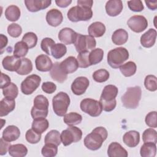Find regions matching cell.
Returning a JSON list of instances; mask_svg holds the SVG:
<instances>
[{"mask_svg": "<svg viewBox=\"0 0 157 157\" xmlns=\"http://www.w3.org/2000/svg\"><path fill=\"white\" fill-rule=\"evenodd\" d=\"M74 44L76 51L78 53H81L94 49L96 45V42L94 38L91 36L82 35L78 33Z\"/></svg>", "mask_w": 157, "mask_h": 157, "instance_id": "9", "label": "cell"}, {"mask_svg": "<svg viewBox=\"0 0 157 157\" xmlns=\"http://www.w3.org/2000/svg\"><path fill=\"white\" fill-rule=\"evenodd\" d=\"M105 29V26L100 21H96L92 23L89 26L88 28V33L89 36L93 37H100L104 34Z\"/></svg>", "mask_w": 157, "mask_h": 157, "instance_id": "27", "label": "cell"}, {"mask_svg": "<svg viewBox=\"0 0 157 157\" xmlns=\"http://www.w3.org/2000/svg\"><path fill=\"white\" fill-rule=\"evenodd\" d=\"M121 74L125 77H131L133 75L137 70V66L134 62L129 61L122 64L120 67Z\"/></svg>", "mask_w": 157, "mask_h": 157, "instance_id": "37", "label": "cell"}, {"mask_svg": "<svg viewBox=\"0 0 157 157\" xmlns=\"http://www.w3.org/2000/svg\"><path fill=\"white\" fill-rule=\"evenodd\" d=\"M21 40L26 43L30 49L36 45L37 42V37L34 33L28 32L24 34Z\"/></svg>", "mask_w": 157, "mask_h": 157, "instance_id": "44", "label": "cell"}, {"mask_svg": "<svg viewBox=\"0 0 157 157\" xmlns=\"http://www.w3.org/2000/svg\"><path fill=\"white\" fill-rule=\"evenodd\" d=\"M145 88L150 91H155L157 90V78L153 75H148L145 77L144 80Z\"/></svg>", "mask_w": 157, "mask_h": 157, "instance_id": "46", "label": "cell"}, {"mask_svg": "<svg viewBox=\"0 0 157 157\" xmlns=\"http://www.w3.org/2000/svg\"><path fill=\"white\" fill-rule=\"evenodd\" d=\"M20 9L18 7L15 5L8 6L5 10V17L7 20L10 21H17L20 18Z\"/></svg>", "mask_w": 157, "mask_h": 157, "instance_id": "31", "label": "cell"}, {"mask_svg": "<svg viewBox=\"0 0 157 157\" xmlns=\"http://www.w3.org/2000/svg\"><path fill=\"white\" fill-rule=\"evenodd\" d=\"M44 142L45 144H51L58 146L61 142V134L57 130H51L45 135Z\"/></svg>", "mask_w": 157, "mask_h": 157, "instance_id": "33", "label": "cell"}, {"mask_svg": "<svg viewBox=\"0 0 157 157\" xmlns=\"http://www.w3.org/2000/svg\"><path fill=\"white\" fill-rule=\"evenodd\" d=\"M9 153L13 157H23L28 153V148L21 144L10 145L9 148Z\"/></svg>", "mask_w": 157, "mask_h": 157, "instance_id": "29", "label": "cell"}, {"mask_svg": "<svg viewBox=\"0 0 157 157\" xmlns=\"http://www.w3.org/2000/svg\"><path fill=\"white\" fill-rule=\"evenodd\" d=\"M67 52V48L63 44L58 43L54 44L51 50V55L55 59H59L64 56Z\"/></svg>", "mask_w": 157, "mask_h": 157, "instance_id": "36", "label": "cell"}, {"mask_svg": "<svg viewBox=\"0 0 157 157\" xmlns=\"http://www.w3.org/2000/svg\"><path fill=\"white\" fill-rule=\"evenodd\" d=\"M7 33L12 37H18L21 33V27L17 23L10 24L7 27Z\"/></svg>", "mask_w": 157, "mask_h": 157, "instance_id": "49", "label": "cell"}, {"mask_svg": "<svg viewBox=\"0 0 157 157\" xmlns=\"http://www.w3.org/2000/svg\"><path fill=\"white\" fill-rule=\"evenodd\" d=\"M104 51L100 48L92 50L89 53V59L91 66L99 63L103 59Z\"/></svg>", "mask_w": 157, "mask_h": 157, "instance_id": "39", "label": "cell"}, {"mask_svg": "<svg viewBox=\"0 0 157 157\" xmlns=\"http://www.w3.org/2000/svg\"><path fill=\"white\" fill-rule=\"evenodd\" d=\"M118 90L117 87L113 85H106L102 92L100 97V102L111 101L115 99L118 94Z\"/></svg>", "mask_w": 157, "mask_h": 157, "instance_id": "22", "label": "cell"}, {"mask_svg": "<svg viewBox=\"0 0 157 157\" xmlns=\"http://www.w3.org/2000/svg\"><path fill=\"white\" fill-rule=\"evenodd\" d=\"M54 44H55V42L52 38L45 37L42 40L40 43V47L42 50L46 53V54L51 55L50 50Z\"/></svg>", "mask_w": 157, "mask_h": 157, "instance_id": "48", "label": "cell"}, {"mask_svg": "<svg viewBox=\"0 0 157 157\" xmlns=\"http://www.w3.org/2000/svg\"><path fill=\"white\" fill-rule=\"evenodd\" d=\"M127 25L132 31L139 33L146 29L148 26V21L142 15H134L128 20Z\"/></svg>", "mask_w": 157, "mask_h": 157, "instance_id": "11", "label": "cell"}, {"mask_svg": "<svg viewBox=\"0 0 157 157\" xmlns=\"http://www.w3.org/2000/svg\"><path fill=\"white\" fill-rule=\"evenodd\" d=\"M21 64V59L15 56H7L2 61V67L7 71L13 72L17 71Z\"/></svg>", "mask_w": 157, "mask_h": 157, "instance_id": "20", "label": "cell"}, {"mask_svg": "<svg viewBox=\"0 0 157 157\" xmlns=\"http://www.w3.org/2000/svg\"><path fill=\"white\" fill-rule=\"evenodd\" d=\"M141 96L142 90L139 86L129 87L121 96V99L123 105L127 109H136L139 106Z\"/></svg>", "mask_w": 157, "mask_h": 157, "instance_id": "2", "label": "cell"}, {"mask_svg": "<svg viewBox=\"0 0 157 157\" xmlns=\"http://www.w3.org/2000/svg\"><path fill=\"white\" fill-rule=\"evenodd\" d=\"M92 76L93 80L96 82L102 83L109 79L110 74L106 69H101L94 71Z\"/></svg>", "mask_w": 157, "mask_h": 157, "instance_id": "42", "label": "cell"}, {"mask_svg": "<svg viewBox=\"0 0 157 157\" xmlns=\"http://www.w3.org/2000/svg\"><path fill=\"white\" fill-rule=\"evenodd\" d=\"M140 154L142 157H154L156 154V144L145 142L141 147Z\"/></svg>", "mask_w": 157, "mask_h": 157, "instance_id": "30", "label": "cell"}, {"mask_svg": "<svg viewBox=\"0 0 157 157\" xmlns=\"http://www.w3.org/2000/svg\"><path fill=\"white\" fill-rule=\"evenodd\" d=\"M60 67L66 74L73 73L78 67L77 60L74 56H69L60 63Z\"/></svg>", "mask_w": 157, "mask_h": 157, "instance_id": "18", "label": "cell"}, {"mask_svg": "<svg viewBox=\"0 0 157 157\" xmlns=\"http://www.w3.org/2000/svg\"><path fill=\"white\" fill-rule=\"evenodd\" d=\"M0 40H1V42H0V44H1V48L0 49L1 50H3V48L7 45V42H8V39L7 37L4 36V34H1L0 35Z\"/></svg>", "mask_w": 157, "mask_h": 157, "instance_id": "59", "label": "cell"}, {"mask_svg": "<svg viewBox=\"0 0 157 157\" xmlns=\"http://www.w3.org/2000/svg\"><path fill=\"white\" fill-rule=\"evenodd\" d=\"M29 49V48L26 43L22 40L19 41L14 45L13 56L18 58L24 57L27 55Z\"/></svg>", "mask_w": 157, "mask_h": 157, "instance_id": "35", "label": "cell"}, {"mask_svg": "<svg viewBox=\"0 0 157 157\" xmlns=\"http://www.w3.org/2000/svg\"><path fill=\"white\" fill-rule=\"evenodd\" d=\"M107 136L108 132L105 128L102 126L96 127L91 133L86 136L83 141L84 145L90 150H97L101 147Z\"/></svg>", "mask_w": 157, "mask_h": 157, "instance_id": "1", "label": "cell"}, {"mask_svg": "<svg viewBox=\"0 0 157 157\" xmlns=\"http://www.w3.org/2000/svg\"><path fill=\"white\" fill-rule=\"evenodd\" d=\"M52 4L50 0H25V4L29 12H36L45 9Z\"/></svg>", "mask_w": 157, "mask_h": 157, "instance_id": "13", "label": "cell"}, {"mask_svg": "<svg viewBox=\"0 0 157 157\" xmlns=\"http://www.w3.org/2000/svg\"><path fill=\"white\" fill-rule=\"evenodd\" d=\"M128 39V32L122 28L115 30L112 35V40L113 43L117 45L124 44Z\"/></svg>", "mask_w": 157, "mask_h": 157, "instance_id": "28", "label": "cell"}, {"mask_svg": "<svg viewBox=\"0 0 157 157\" xmlns=\"http://www.w3.org/2000/svg\"><path fill=\"white\" fill-rule=\"evenodd\" d=\"M82 137V130L74 126H69V127L63 130L61 134V142L64 146H68L72 143L80 141Z\"/></svg>", "mask_w": 157, "mask_h": 157, "instance_id": "8", "label": "cell"}, {"mask_svg": "<svg viewBox=\"0 0 157 157\" xmlns=\"http://www.w3.org/2000/svg\"><path fill=\"white\" fill-rule=\"evenodd\" d=\"M26 140L31 144L38 143L41 139V134L37 132L32 128L28 129L25 134Z\"/></svg>", "mask_w": 157, "mask_h": 157, "instance_id": "47", "label": "cell"}, {"mask_svg": "<svg viewBox=\"0 0 157 157\" xmlns=\"http://www.w3.org/2000/svg\"><path fill=\"white\" fill-rule=\"evenodd\" d=\"M142 140L144 142H152L156 144L157 142V132L156 130L152 128L145 129L142 134Z\"/></svg>", "mask_w": 157, "mask_h": 157, "instance_id": "41", "label": "cell"}, {"mask_svg": "<svg viewBox=\"0 0 157 157\" xmlns=\"http://www.w3.org/2000/svg\"><path fill=\"white\" fill-rule=\"evenodd\" d=\"M82 120V117L77 112H70L64 115L63 121L68 126L78 124Z\"/></svg>", "mask_w": 157, "mask_h": 157, "instance_id": "34", "label": "cell"}, {"mask_svg": "<svg viewBox=\"0 0 157 157\" xmlns=\"http://www.w3.org/2000/svg\"><path fill=\"white\" fill-rule=\"evenodd\" d=\"M48 121L45 118L34 119L32 123V129L38 133L42 134L48 128Z\"/></svg>", "mask_w": 157, "mask_h": 157, "instance_id": "32", "label": "cell"}, {"mask_svg": "<svg viewBox=\"0 0 157 157\" xmlns=\"http://www.w3.org/2000/svg\"><path fill=\"white\" fill-rule=\"evenodd\" d=\"M157 33L155 29L150 28L145 33H144L140 37V44L145 48H150L154 45L156 39Z\"/></svg>", "mask_w": 157, "mask_h": 157, "instance_id": "19", "label": "cell"}, {"mask_svg": "<svg viewBox=\"0 0 157 157\" xmlns=\"http://www.w3.org/2000/svg\"><path fill=\"white\" fill-rule=\"evenodd\" d=\"M93 4V1L92 0H78L77 1V5L80 6L87 7L91 9Z\"/></svg>", "mask_w": 157, "mask_h": 157, "instance_id": "56", "label": "cell"}, {"mask_svg": "<svg viewBox=\"0 0 157 157\" xmlns=\"http://www.w3.org/2000/svg\"><path fill=\"white\" fill-rule=\"evenodd\" d=\"M129 52L126 48H115L109 52L107 63L111 67L117 69L129 58Z\"/></svg>", "mask_w": 157, "mask_h": 157, "instance_id": "3", "label": "cell"}, {"mask_svg": "<svg viewBox=\"0 0 157 157\" xmlns=\"http://www.w3.org/2000/svg\"><path fill=\"white\" fill-rule=\"evenodd\" d=\"M67 16L69 20L72 22L88 21L92 18L93 11L91 8L77 5L68 10Z\"/></svg>", "mask_w": 157, "mask_h": 157, "instance_id": "6", "label": "cell"}, {"mask_svg": "<svg viewBox=\"0 0 157 157\" xmlns=\"http://www.w3.org/2000/svg\"><path fill=\"white\" fill-rule=\"evenodd\" d=\"M41 78L36 75L32 74L25 78L21 83V91L26 95L32 94L39 86Z\"/></svg>", "mask_w": 157, "mask_h": 157, "instance_id": "10", "label": "cell"}, {"mask_svg": "<svg viewBox=\"0 0 157 157\" xmlns=\"http://www.w3.org/2000/svg\"><path fill=\"white\" fill-rule=\"evenodd\" d=\"M10 146V142L4 140L2 138L0 139V155L2 156L7 153Z\"/></svg>", "mask_w": 157, "mask_h": 157, "instance_id": "54", "label": "cell"}, {"mask_svg": "<svg viewBox=\"0 0 157 157\" xmlns=\"http://www.w3.org/2000/svg\"><path fill=\"white\" fill-rule=\"evenodd\" d=\"M37 70L41 72H48L51 70L53 63L51 59L46 55H40L35 59Z\"/></svg>", "mask_w": 157, "mask_h": 157, "instance_id": "16", "label": "cell"}, {"mask_svg": "<svg viewBox=\"0 0 157 157\" xmlns=\"http://www.w3.org/2000/svg\"><path fill=\"white\" fill-rule=\"evenodd\" d=\"M15 107V101L13 99L4 98L0 101V117L7 115Z\"/></svg>", "mask_w": 157, "mask_h": 157, "instance_id": "26", "label": "cell"}, {"mask_svg": "<svg viewBox=\"0 0 157 157\" xmlns=\"http://www.w3.org/2000/svg\"><path fill=\"white\" fill-rule=\"evenodd\" d=\"M2 93L5 98L15 99L18 96V89L15 83L11 82L10 85L2 89Z\"/></svg>", "mask_w": 157, "mask_h": 157, "instance_id": "40", "label": "cell"}, {"mask_svg": "<svg viewBox=\"0 0 157 157\" xmlns=\"http://www.w3.org/2000/svg\"><path fill=\"white\" fill-rule=\"evenodd\" d=\"M58 152V146L51 144H45L41 150L42 155L45 157L55 156Z\"/></svg>", "mask_w": 157, "mask_h": 157, "instance_id": "43", "label": "cell"}, {"mask_svg": "<svg viewBox=\"0 0 157 157\" xmlns=\"http://www.w3.org/2000/svg\"><path fill=\"white\" fill-rule=\"evenodd\" d=\"M77 34L78 33L70 28H64L59 31L58 33V39L63 43V44L69 45L74 44Z\"/></svg>", "mask_w": 157, "mask_h": 157, "instance_id": "14", "label": "cell"}, {"mask_svg": "<svg viewBox=\"0 0 157 157\" xmlns=\"http://www.w3.org/2000/svg\"><path fill=\"white\" fill-rule=\"evenodd\" d=\"M42 90L47 94H52L56 90V85L52 82H45L42 85Z\"/></svg>", "mask_w": 157, "mask_h": 157, "instance_id": "52", "label": "cell"}, {"mask_svg": "<svg viewBox=\"0 0 157 157\" xmlns=\"http://www.w3.org/2000/svg\"><path fill=\"white\" fill-rule=\"evenodd\" d=\"M48 105L49 102L45 96L42 94L36 96L34 99V105L31 110V117L33 120L45 118L48 113Z\"/></svg>", "mask_w": 157, "mask_h": 157, "instance_id": "4", "label": "cell"}, {"mask_svg": "<svg viewBox=\"0 0 157 157\" xmlns=\"http://www.w3.org/2000/svg\"><path fill=\"white\" fill-rule=\"evenodd\" d=\"M145 2L149 9L151 10H155L157 9V1H145Z\"/></svg>", "mask_w": 157, "mask_h": 157, "instance_id": "58", "label": "cell"}, {"mask_svg": "<svg viewBox=\"0 0 157 157\" xmlns=\"http://www.w3.org/2000/svg\"><path fill=\"white\" fill-rule=\"evenodd\" d=\"M123 2L120 0H110L105 4V11L108 15L115 17L119 15L123 10Z\"/></svg>", "mask_w": 157, "mask_h": 157, "instance_id": "17", "label": "cell"}, {"mask_svg": "<svg viewBox=\"0 0 157 157\" xmlns=\"http://www.w3.org/2000/svg\"><path fill=\"white\" fill-rule=\"evenodd\" d=\"M128 6L131 10L136 12H141L144 9L143 3L140 0L128 1Z\"/></svg>", "mask_w": 157, "mask_h": 157, "instance_id": "51", "label": "cell"}, {"mask_svg": "<svg viewBox=\"0 0 157 157\" xmlns=\"http://www.w3.org/2000/svg\"><path fill=\"white\" fill-rule=\"evenodd\" d=\"M100 102V101H99ZM102 107V110L105 112H111L112 111L117 105L116 99H113L111 101L108 102H100Z\"/></svg>", "mask_w": 157, "mask_h": 157, "instance_id": "53", "label": "cell"}, {"mask_svg": "<svg viewBox=\"0 0 157 157\" xmlns=\"http://www.w3.org/2000/svg\"><path fill=\"white\" fill-rule=\"evenodd\" d=\"M157 112L156 111H153L149 112L145 117V121L146 124L150 127L156 128L157 127Z\"/></svg>", "mask_w": 157, "mask_h": 157, "instance_id": "50", "label": "cell"}, {"mask_svg": "<svg viewBox=\"0 0 157 157\" xmlns=\"http://www.w3.org/2000/svg\"><path fill=\"white\" fill-rule=\"evenodd\" d=\"M69 104V96L64 92H59L53 98V110L55 114L59 117H64L67 111Z\"/></svg>", "mask_w": 157, "mask_h": 157, "instance_id": "5", "label": "cell"}, {"mask_svg": "<svg viewBox=\"0 0 157 157\" xmlns=\"http://www.w3.org/2000/svg\"><path fill=\"white\" fill-rule=\"evenodd\" d=\"M32 70L33 64L31 61L27 58H23L21 59L20 66L16 72L19 75H24L29 74Z\"/></svg>", "mask_w": 157, "mask_h": 157, "instance_id": "38", "label": "cell"}, {"mask_svg": "<svg viewBox=\"0 0 157 157\" xmlns=\"http://www.w3.org/2000/svg\"><path fill=\"white\" fill-rule=\"evenodd\" d=\"M107 155L109 157H127L128 151L119 143L112 142L108 147Z\"/></svg>", "mask_w": 157, "mask_h": 157, "instance_id": "21", "label": "cell"}, {"mask_svg": "<svg viewBox=\"0 0 157 157\" xmlns=\"http://www.w3.org/2000/svg\"><path fill=\"white\" fill-rule=\"evenodd\" d=\"M45 19L49 25L56 27L63 22V16L59 10L56 9H52L47 12Z\"/></svg>", "mask_w": 157, "mask_h": 157, "instance_id": "15", "label": "cell"}, {"mask_svg": "<svg viewBox=\"0 0 157 157\" xmlns=\"http://www.w3.org/2000/svg\"><path fill=\"white\" fill-rule=\"evenodd\" d=\"M11 83V79L10 77L3 72L1 73V88L2 90L3 88L7 86Z\"/></svg>", "mask_w": 157, "mask_h": 157, "instance_id": "55", "label": "cell"}, {"mask_svg": "<svg viewBox=\"0 0 157 157\" xmlns=\"http://www.w3.org/2000/svg\"><path fill=\"white\" fill-rule=\"evenodd\" d=\"M89 53L88 52L79 53L77 57L78 67L81 68H86L91 66L89 59Z\"/></svg>", "mask_w": 157, "mask_h": 157, "instance_id": "45", "label": "cell"}, {"mask_svg": "<svg viewBox=\"0 0 157 157\" xmlns=\"http://www.w3.org/2000/svg\"><path fill=\"white\" fill-rule=\"evenodd\" d=\"M89 84L90 81L86 77L81 76L77 77L71 85V90L75 95H82L85 93Z\"/></svg>", "mask_w": 157, "mask_h": 157, "instance_id": "12", "label": "cell"}, {"mask_svg": "<svg viewBox=\"0 0 157 157\" xmlns=\"http://www.w3.org/2000/svg\"><path fill=\"white\" fill-rule=\"evenodd\" d=\"M123 142L128 147H136L140 142V134L137 131H129L126 132L123 137Z\"/></svg>", "mask_w": 157, "mask_h": 157, "instance_id": "24", "label": "cell"}, {"mask_svg": "<svg viewBox=\"0 0 157 157\" xmlns=\"http://www.w3.org/2000/svg\"><path fill=\"white\" fill-rule=\"evenodd\" d=\"M72 2L71 0H56L55 3L56 5L61 8H65L69 6Z\"/></svg>", "mask_w": 157, "mask_h": 157, "instance_id": "57", "label": "cell"}, {"mask_svg": "<svg viewBox=\"0 0 157 157\" xmlns=\"http://www.w3.org/2000/svg\"><path fill=\"white\" fill-rule=\"evenodd\" d=\"M80 107L82 112L93 117L99 116L102 112L101 102L91 98H85L83 99L80 102Z\"/></svg>", "mask_w": 157, "mask_h": 157, "instance_id": "7", "label": "cell"}, {"mask_svg": "<svg viewBox=\"0 0 157 157\" xmlns=\"http://www.w3.org/2000/svg\"><path fill=\"white\" fill-rule=\"evenodd\" d=\"M50 74L53 80L60 83H63L67 78V74L62 71L60 67V63L58 62H55L53 64Z\"/></svg>", "mask_w": 157, "mask_h": 157, "instance_id": "23", "label": "cell"}, {"mask_svg": "<svg viewBox=\"0 0 157 157\" xmlns=\"http://www.w3.org/2000/svg\"><path fill=\"white\" fill-rule=\"evenodd\" d=\"M20 136L19 128L15 125H10L6 127L2 132V138L7 141L12 142L17 140Z\"/></svg>", "mask_w": 157, "mask_h": 157, "instance_id": "25", "label": "cell"}]
</instances>
